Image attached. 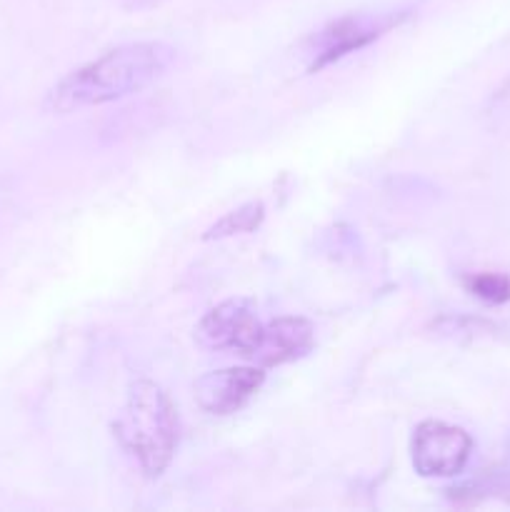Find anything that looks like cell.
<instances>
[{
  "label": "cell",
  "instance_id": "6da1fadb",
  "mask_svg": "<svg viewBox=\"0 0 510 512\" xmlns=\"http://www.w3.org/2000/svg\"><path fill=\"white\" fill-rule=\"evenodd\" d=\"M170 60L173 48L165 43L120 45L60 80L50 90L48 108L55 113H73L138 93L165 73Z\"/></svg>",
  "mask_w": 510,
  "mask_h": 512
},
{
  "label": "cell",
  "instance_id": "7a4b0ae2",
  "mask_svg": "<svg viewBox=\"0 0 510 512\" xmlns=\"http://www.w3.org/2000/svg\"><path fill=\"white\" fill-rule=\"evenodd\" d=\"M115 433L150 478L163 473L178 448V415L165 390L150 380H138L130 388Z\"/></svg>",
  "mask_w": 510,
  "mask_h": 512
},
{
  "label": "cell",
  "instance_id": "3957f363",
  "mask_svg": "<svg viewBox=\"0 0 510 512\" xmlns=\"http://www.w3.org/2000/svg\"><path fill=\"white\" fill-rule=\"evenodd\" d=\"M470 450L473 440L465 430L428 420L415 430L413 465L425 478H450L465 468Z\"/></svg>",
  "mask_w": 510,
  "mask_h": 512
},
{
  "label": "cell",
  "instance_id": "277c9868",
  "mask_svg": "<svg viewBox=\"0 0 510 512\" xmlns=\"http://www.w3.org/2000/svg\"><path fill=\"white\" fill-rule=\"evenodd\" d=\"M198 338L213 350H233L245 358H253L263 338V325L243 300H228L200 320Z\"/></svg>",
  "mask_w": 510,
  "mask_h": 512
},
{
  "label": "cell",
  "instance_id": "5b68a950",
  "mask_svg": "<svg viewBox=\"0 0 510 512\" xmlns=\"http://www.w3.org/2000/svg\"><path fill=\"white\" fill-rule=\"evenodd\" d=\"M263 385V373L255 368H228L203 375L195 383V400L213 415H230L243 408Z\"/></svg>",
  "mask_w": 510,
  "mask_h": 512
},
{
  "label": "cell",
  "instance_id": "8992f818",
  "mask_svg": "<svg viewBox=\"0 0 510 512\" xmlns=\"http://www.w3.org/2000/svg\"><path fill=\"white\" fill-rule=\"evenodd\" d=\"M313 325L303 318H280L265 325L263 338L255 348L253 358L265 368L290 363L313 348Z\"/></svg>",
  "mask_w": 510,
  "mask_h": 512
},
{
  "label": "cell",
  "instance_id": "52a82bcc",
  "mask_svg": "<svg viewBox=\"0 0 510 512\" xmlns=\"http://www.w3.org/2000/svg\"><path fill=\"white\" fill-rule=\"evenodd\" d=\"M373 38H378V28L370 25L368 20L363 18L338 20V23H333L330 28H325L323 33H320L318 38L320 53L313 68H323V65L343 58L345 53H353V50L363 48V45H368Z\"/></svg>",
  "mask_w": 510,
  "mask_h": 512
},
{
  "label": "cell",
  "instance_id": "ba28073f",
  "mask_svg": "<svg viewBox=\"0 0 510 512\" xmlns=\"http://www.w3.org/2000/svg\"><path fill=\"white\" fill-rule=\"evenodd\" d=\"M263 220V205L260 203H248L243 208L233 210V213L225 215L220 223H215L213 228L208 230L205 238H225V235H238V233H250L255 230Z\"/></svg>",
  "mask_w": 510,
  "mask_h": 512
},
{
  "label": "cell",
  "instance_id": "9c48e42d",
  "mask_svg": "<svg viewBox=\"0 0 510 512\" xmlns=\"http://www.w3.org/2000/svg\"><path fill=\"white\" fill-rule=\"evenodd\" d=\"M470 293L488 303H505L510 300V280L498 273H478L468 280Z\"/></svg>",
  "mask_w": 510,
  "mask_h": 512
}]
</instances>
